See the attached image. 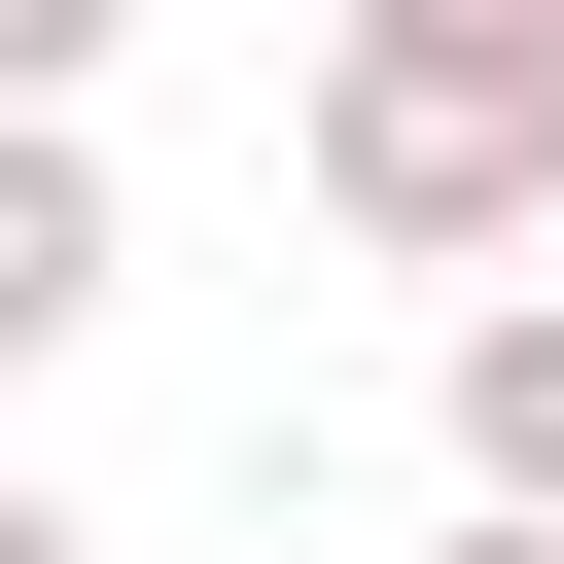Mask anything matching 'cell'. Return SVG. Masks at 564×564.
Listing matches in <instances>:
<instances>
[{
  "label": "cell",
  "mask_w": 564,
  "mask_h": 564,
  "mask_svg": "<svg viewBox=\"0 0 564 564\" xmlns=\"http://www.w3.org/2000/svg\"><path fill=\"white\" fill-rule=\"evenodd\" d=\"M282 176H317L388 282H494V247H564V70H494V35H317Z\"/></svg>",
  "instance_id": "6da1fadb"
},
{
  "label": "cell",
  "mask_w": 564,
  "mask_h": 564,
  "mask_svg": "<svg viewBox=\"0 0 564 564\" xmlns=\"http://www.w3.org/2000/svg\"><path fill=\"white\" fill-rule=\"evenodd\" d=\"M106 282H141V212H106V106H0V388H35V352H106Z\"/></svg>",
  "instance_id": "7a4b0ae2"
},
{
  "label": "cell",
  "mask_w": 564,
  "mask_h": 564,
  "mask_svg": "<svg viewBox=\"0 0 564 564\" xmlns=\"http://www.w3.org/2000/svg\"><path fill=\"white\" fill-rule=\"evenodd\" d=\"M423 423H458V494H494V529H564V282H458Z\"/></svg>",
  "instance_id": "3957f363"
},
{
  "label": "cell",
  "mask_w": 564,
  "mask_h": 564,
  "mask_svg": "<svg viewBox=\"0 0 564 564\" xmlns=\"http://www.w3.org/2000/svg\"><path fill=\"white\" fill-rule=\"evenodd\" d=\"M106 35H141V0H0V106H106Z\"/></svg>",
  "instance_id": "277c9868"
},
{
  "label": "cell",
  "mask_w": 564,
  "mask_h": 564,
  "mask_svg": "<svg viewBox=\"0 0 564 564\" xmlns=\"http://www.w3.org/2000/svg\"><path fill=\"white\" fill-rule=\"evenodd\" d=\"M317 35H494V70H564V0H317Z\"/></svg>",
  "instance_id": "5b68a950"
},
{
  "label": "cell",
  "mask_w": 564,
  "mask_h": 564,
  "mask_svg": "<svg viewBox=\"0 0 564 564\" xmlns=\"http://www.w3.org/2000/svg\"><path fill=\"white\" fill-rule=\"evenodd\" d=\"M0 564H106V529H70V494H35V458H0Z\"/></svg>",
  "instance_id": "8992f818"
},
{
  "label": "cell",
  "mask_w": 564,
  "mask_h": 564,
  "mask_svg": "<svg viewBox=\"0 0 564 564\" xmlns=\"http://www.w3.org/2000/svg\"><path fill=\"white\" fill-rule=\"evenodd\" d=\"M423 564H564V529H494V494H458V529H423Z\"/></svg>",
  "instance_id": "52a82bcc"
}]
</instances>
